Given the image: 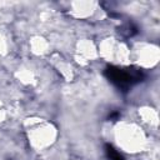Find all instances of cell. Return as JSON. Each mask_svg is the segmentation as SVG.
<instances>
[{"label": "cell", "mask_w": 160, "mask_h": 160, "mask_svg": "<svg viewBox=\"0 0 160 160\" xmlns=\"http://www.w3.org/2000/svg\"><path fill=\"white\" fill-rule=\"evenodd\" d=\"M105 75L114 85H116L121 90H126L131 85L141 81L144 78L142 71L140 69H134V68L119 69L110 66L105 70Z\"/></svg>", "instance_id": "1"}, {"label": "cell", "mask_w": 160, "mask_h": 160, "mask_svg": "<svg viewBox=\"0 0 160 160\" xmlns=\"http://www.w3.org/2000/svg\"><path fill=\"white\" fill-rule=\"evenodd\" d=\"M105 152H106L109 160H125L124 156H122L119 151H116V150L114 149V146L110 145V144H106V145H105Z\"/></svg>", "instance_id": "2"}]
</instances>
